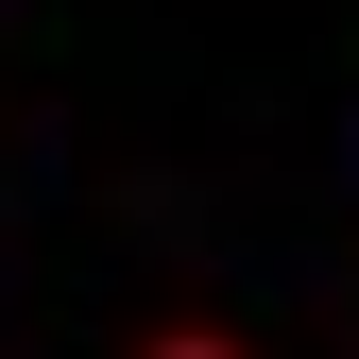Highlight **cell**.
I'll use <instances>...</instances> for the list:
<instances>
[{
  "label": "cell",
  "mask_w": 359,
  "mask_h": 359,
  "mask_svg": "<svg viewBox=\"0 0 359 359\" xmlns=\"http://www.w3.org/2000/svg\"><path fill=\"white\" fill-rule=\"evenodd\" d=\"M154 359H222V342H205V325H171V342H154Z\"/></svg>",
  "instance_id": "1"
}]
</instances>
